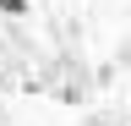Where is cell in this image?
<instances>
[{"label":"cell","mask_w":131,"mask_h":126,"mask_svg":"<svg viewBox=\"0 0 131 126\" xmlns=\"http://www.w3.org/2000/svg\"><path fill=\"white\" fill-rule=\"evenodd\" d=\"M0 17H27V0H0Z\"/></svg>","instance_id":"6da1fadb"}]
</instances>
